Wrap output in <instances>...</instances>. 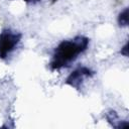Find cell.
Segmentation results:
<instances>
[{
    "instance_id": "obj_4",
    "label": "cell",
    "mask_w": 129,
    "mask_h": 129,
    "mask_svg": "<svg viewBox=\"0 0 129 129\" xmlns=\"http://www.w3.org/2000/svg\"><path fill=\"white\" fill-rule=\"evenodd\" d=\"M106 120L112 127L117 129H124L129 126V123L127 121H123L119 119L117 112L114 110H110L109 112L106 113Z\"/></svg>"
},
{
    "instance_id": "obj_6",
    "label": "cell",
    "mask_w": 129,
    "mask_h": 129,
    "mask_svg": "<svg viewBox=\"0 0 129 129\" xmlns=\"http://www.w3.org/2000/svg\"><path fill=\"white\" fill-rule=\"evenodd\" d=\"M120 54L123 55V56H125V57L128 56V54H129V42H128V41H126L125 44L121 47V49H120Z\"/></svg>"
},
{
    "instance_id": "obj_2",
    "label": "cell",
    "mask_w": 129,
    "mask_h": 129,
    "mask_svg": "<svg viewBox=\"0 0 129 129\" xmlns=\"http://www.w3.org/2000/svg\"><path fill=\"white\" fill-rule=\"evenodd\" d=\"M22 34L11 29H3L0 32V59H5L15 50L21 41Z\"/></svg>"
},
{
    "instance_id": "obj_3",
    "label": "cell",
    "mask_w": 129,
    "mask_h": 129,
    "mask_svg": "<svg viewBox=\"0 0 129 129\" xmlns=\"http://www.w3.org/2000/svg\"><path fill=\"white\" fill-rule=\"evenodd\" d=\"M95 72L89 68V67H79L76 70H74L64 80V84L67 86H70L71 88H74L76 90H80L85 82V80L92 79L95 76Z\"/></svg>"
},
{
    "instance_id": "obj_8",
    "label": "cell",
    "mask_w": 129,
    "mask_h": 129,
    "mask_svg": "<svg viewBox=\"0 0 129 129\" xmlns=\"http://www.w3.org/2000/svg\"><path fill=\"white\" fill-rule=\"evenodd\" d=\"M52 1H53V2H55V1H56V0H52Z\"/></svg>"
},
{
    "instance_id": "obj_1",
    "label": "cell",
    "mask_w": 129,
    "mask_h": 129,
    "mask_svg": "<svg viewBox=\"0 0 129 129\" xmlns=\"http://www.w3.org/2000/svg\"><path fill=\"white\" fill-rule=\"evenodd\" d=\"M89 43L90 39L84 35H78L72 39L62 40L53 50L49 61V69L51 71H59L69 67L79 55L88 49Z\"/></svg>"
},
{
    "instance_id": "obj_5",
    "label": "cell",
    "mask_w": 129,
    "mask_h": 129,
    "mask_svg": "<svg viewBox=\"0 0 129 129\" xmlns=\"http://www.w3.org/2000/svg\"><path fill=\"white\" fill-rule=\"evenodd\" d=\"M128 7H125L117 17V22L120 27H127L129 23V14H128Z\"/></svg>"
},
{
    "instance_id": "obj_7",
    "label": "cell",
    "mask_w": 129,
    "mask_h": 129,
    "mask_svg": "<svg viewBox=\"0 0 129 129\" xmlns=\"http://www.w3.org/2000/svg\"><path fill=\"white\" fill-rule=\"evenodd\" d=\"M25 3H36V2H39L40 0H21Z\"/></svg>"
}]
</instances>
